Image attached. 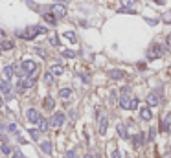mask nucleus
I'll return each instance as SVG.
<instances>
[{"label":"nucleus","instance_id":"obj_1","mask_svg":"<svg viewBox=\"0 0 171 158\" xmlns=\"http://www.w3.org/2000/svg\"><path fill=\"white\" fill-rule=\"evenodd\" d=\"M44 33H48V30L44 28V26H37V24H33V26H28V28H24V30H17L15 31V35L20 37V39L24 40H33L37 39L39 35H44Z\"/></svg>","mask_w":171,"mask_h":158},{"label":"nucleus","instance_id":"obj_2","mask_svg":"<svg viewBox=\"0 0 171 158\" xmlns=\"http://www.w3.org/2000/svg\"><path fill=\"white\" fill-rule=\"evenodd\" d=\"M19 66H20V72H22V77L24 76H35V72H37V68H39V64L33 59L22 61Z\"/></svg>","mask_w":171,"mask_h":158},{"label":"nucleus","instance_id":"obj_3","mask_svg":"<svg viewBox=\"0 0 171 158\" xmlns=\"http://www.w3.org/2000/svg\"><path fill=\"white\" fill-rule=\"evenodd\" d=\"M166 52H168V46L154 42L151 48H149V52H147V59H151V61H153V59H158V57H162Z\"/></svg>","mask_w":171,"mask_h":158},{"label":"nucleus","instance_id":"obj_4","mask_svg":"<svg viewBox=\"0 0 171 158\" xmlns=\"http://www.w3.org/2000/svg\"><path fill=\"white\" fill-rule=\"evenodd\" d=\"M66 121V116H64V112H54L52 114V118L48 121V125L50 127H54V129H59V127H63V123Z\"/></svg>","mask_w":171,"mask_h":158},{"label":"nucleus","instance_id":"obj_5","mask_svg":"<svg viewBox=\"0 0 171 158\" xmlns=\"http://www.w3.org/2000/svg\"><path fill=\"white\" fill-rule=\"evenodd\" d=\"M0 92L6 96V99H11L13 94H11V85H9V79H0Z\"/></svg>","mask_w":171,"mask_h":158},{"label":"nucleus","instance_id":"obj_6","mask_svg":"<svg viewBox=\"0 0 171 158\" xmlns=\"http://www.w3.org/2000/svg\"><path fill=\"white\" fill-rule=\"evenodd\" d=\"M50 11H52L55 17H64V15H66V6L61 4V2H57V4H54V6L50 7Z\"/></svg>","mask_w":171,"mask_h":158},{"label":"nucleus","instance_id":"obj_7","mask_svg":"<svg viewBox=\"0 0 171 158\" xmlns=\"http://www.w3.org/2000/svg\"><path fill=\"white\" fill-rule=\"evenodd\" d=\"M39 116H40V114L37 112V109H28V110H26V118H28L30 123H37Z\"/></svg>","mask_w":171,"mask_h":158},{"label":"nucleus","instance_id":"obj_8","mask_svg":"<svg viewBox=\"0 0 171 158\" xmlns=\"http://www.w3.org/2000/svg\"><path fill=\"white\" fill-rule=\"evenodd\" d=\"M20 83H22L24 90H26V88H33V86H35V76H26L24 79H20Z\"/></svg>","mask_w":171,"mask_h":158},{"label":"nucleus","instance_id":"obj_9","mask_svg":"<svg viewBox=\"0 0 171 158\" xmlns=\"http://www.w3.org/2000/svg\"><path fill=\"white\" fill-rule=\"evenodd\" d=\"M42 19H44V22H46L48 26H57V17L52 13V11L44 13V15H42Z\"/></svg>","mask_w":171,"mask_h":158},{"label":"nucleus","instance_id":"obj_10","mask_svg":"<svg viewBox=\"0 0 171 158\" xmlns=\"http://www.w3.org/2000/svg\"><path fill=\"white\" fill-rule=\"evenodd\" d=\"M140 118L144 119V121H151V118H153L151 107H144V109H140Z\"/></svg>","mask_w":171,"mask_h":158},{"label":"nucleus","instance_id":"obj_11","mask_svg":"<svg viewBox=\"0 0 171 158\" xmlns=\"http://www.w3.org/2000/svg\"><path fill=\"white\" fill-rule=\"evenodd\" d=\"M158 103H160V98H158V94H156V92H151V94L147 96V105H149V107H156Z\"/></svg>","mask_w":171,"mask_h":158},{"label":"nucleus","instance_id":"obj_12","mask_svg":"<svg viewBox=\"0 0 171 158\" xmlns=\"http://www.w3.org/2000/svg\"><path fill=\"white\" fill-rule=\"evenodd\" d=\"M107 125H109L107 116H99V134H105L107 132Z\"/></svg>","mask_w":171,"mask_h":158},{"label":"nucleus","instance_id":"obj_13","mask_svg":"<svg viewBox=\"0 0 171 158\" xmlns=\"http://www.w3.org/2000/svg\"><path fill=\"white\" fill-rule=\"evenodd\" d=\"M37 125H39V131H40V132H46V131H48V119H46V118L39 116Z\"/></svg>","mask_w":171,"mask_h":158},{"label":"nucleus","instance_id":"obj_14","mask_svg":"<svg viewBox=\"0 0 171 158\" xmlns=\"http://www.w3.org/2000/svg\"><path fill=\"white\" fill-rule=\"evenodd\" d=\"M111 79H123L125 77V74L121 72V70H109V74H107Z\"/></svg>","mask_w":171,"mask_h":158},{"label":"nucleus","instance_id":"obj_15","mask_svg":"<svg viewBox=\"0 0 171 158\" xmlns=\"http://www.w3.org/2000/svg\"><path fill=\"white\" fill-rule=\"evenodd\" d=\"M40 149H42V153L50 155V153H52V142H50V140H44V142H40Z\"/></svg>","mask_w":171,"mask_h":158},{"label":"nucleus","instance_id":"obj_16","mask_svg":"<svg viewBox=\"0 0 171 158\" xmlns=\"http://www.w3.org/2000/svg\"><path fill=\"white\" fill-rule=\"evenodd\" d=\"M129 103H131V98L127 94H121L120 96V107L121 109H129Z\"/></svg>","mask_w":171,"mask_h":158},{"label":"nucleus","instance_id":"obj_17","mask_svg":"<svg viewBox=\"0 0 171 158\" xmlns=\"http://www.w3.org/2000/svg\"><path fill=\"white\" fill-rule=\"evenodd\" d=\"M15 48V42L7 39H2V44H0V50H13Z\"/></svg>","mask_w":171,"mask_h":158},{"label":"nucleus","instance_id":"obj_18","mask_svg":"<svg viewBox=\"0 0 171 158\" xmlns=\"http://www.w3.org/2000/svg\"><path fill=\"white\" fill-rule=\"evenodd\" d=\"M63 37H64L66 40H70L72 44H76V42H77V35H76V31H64V33H63Z\"/></svg>","mask_w":171,"mask_h":158},{"label":"nucleus","instance_id":"obj_19","mask_svg":"<svg viewBox=\"0 0 171 158\" xmlns=\"http://www.w3.org/2000/svg\"><path fill=\"white\" fill-rule=\"evenodd\" d=\"M63 72H64V68H63L61 64H54V66L50 68V74H52V76H63Z\"/></svg>","mask_w":171,"mask_h":158},{"label":"nucleus","instance_id":"obj_20","mask_svg":"<svg viewBox=\"0 0 171 158\" xmlns=\"http://www.w3.org/2000/svg\"><path fill=\"white\" fill-rule=\"evenodd\" d=\"M133 142H134V145H136V147L144 145V142H145V136H144V132H138V134H136V136L133 138Z\"/></svg>","mask_w":171,"mask_h":158},{"label":"nucleus","instance_id":"obj_21","mask_svg":"<svg viewBox=\"0 0 171 158\" xmlns=\"http://www.w3.org/2000/svg\"><path fill=\"white\" fill-rule=\"evenodd\" d=\"M70 96H72V90H70V88H61V90H59V98L61 99L66 101V99H70Z\"/></svg>","mask_w":171,"mask_h":158},{"label":"nucleus","instance_id":"obj_22","mask_svg":"<svg viewBox=\"0 0 171 158\" xmlns=\"http://www.w3.org/2000/svg\"><path fill=\"white\" fill-rule=\"evenodd\" d=\"M54 107H55V101H54V98H44V109L46 110H54Z\"/></svg>","mask_w":171,"mask_h":158},{"label":"nucleus","instance_id":"obj_23","mask_svg":"<svg viewBox=\"0 0 171 158\" xmlns=\"http://www.w3.org/2000/svg\"><path fill=\"white\" fill-rule=\"evenodd\" d=\"M118 13H123V15H136V9L127 7V6H121V7L118 9Z\"/></svg>","mask_w":171,"mask_h":158},{"label":"nucleus","instance_id":"obj_24","mask_svg":"<svg viewBox=\"0 0 171 158\" xmlns=\"http://www.w3.org/2000/svg\"><path fill=\"white\" fill-rule=\"evenodd\" d=\"M13 76H15V74H13V66H11V64L4 66V79H11Z\"/></svg>","mask_w":171,"mask_h":158},{"label":"nucleus","instance_id":"obj_25","mask_svg":"<svg viewBox=\"0 0 171 158\" xmlns=\"http://www.w3.org/2000/svg\"><path fill=\"white\" fill-rule=\"evenodd\" d=\"M118 134H120V136H121V138H129V134H127V127H125V125H123V123H120V125H118Z\"/></svg>","mask_w":171,"mask_h":158},{"label":"nucleus","instance_id":"obj_26","mask_svg":"<svg viewBox=\"0 0 171 158\" xmlns=\"http://www.w3.org/2000/svg\"><path fill=\"white\" fill-rule=\"evenodd\" d=\"M160 131H162V132H169V119H162V121H160Z\"/></svg>","mask_w":171,"mask_h":158},{"label":"nucleus","instance_id":"obj_27","mask_svg":"<svg viewBox=\"0 0 171 158\" xmlns=\"http://www.w3.org/2000/svg\"><path fill=\"white\" fill-rule=\"evenodd\" d=\"M77 55V52H72V50H63V57H66V59H74Z\"/></svg>","mask_w":171,"mask_h":158},{"label":"nucleus","instance_id":"obj_28","mask_svg":"<svg viewBox=\"0 0 171 158\" xmlns=\"http://www.w3.org/2000/svg\"><path fill=\"white\" fill-rule=\"evenodd\" d=\"M138 105H140L138 98H133V99H131V103H129V110H136V109H138Z\"/></svg>","mask_w":171,"mask_h":158},{"label":"nucleus","instance_id":"obj_29","mask_svg":"<svg viewBox=\"0 0 171 158\" xmlns=\"http://www.w3.org/2000/svg\"><path fill=\"white\" fill-rule=\"evenodd\" d=\"M44 83H46V85H54V76H52L50 72L44 74Z\"/></svg>","mask_w":171,"mask_h":158},{"label":"nucleus","instance_id":"obj_30","mask_svg":"<svg viewBox=\"0 0 171 158\" xmlns=\"http://www.w3.org/2000/svg\"><path fill=\"white\" fill-rule=\"evenodd\" d=\"M30 136L33 140H39V136H40V131L39 129H30Z\"/></svg>","mask_w":171,"mask_h":158},{"label":"nucleus","instance_id":"obj_31","mask_svg":"<svg viewBox=\"0 0 171 158\" xmlns=\"http://www.w3.org/2000/svg\"><path fill=\"white\" fill-rule=\"evenodd\" d=\"M33 52H35V53H39V55H40V57H44V59H46V57H48V53H46V50H42V48H33Z\"/></svg>","mask_w":171,"mask_h":158},{"label":"nucleus","instance_id":"obj_32","mask_svg":"<svg viewBox=\"0 0 171 158\" xmlns=\"http://www.w3.org/2000/svg\"><path fill=\"white\" fill-rule=\"evenodd\" d=\"M50 44H52V46H59V44H61L59 37H57V35H52V37H50Z\"/></svg>","mask_w":171,"mask_h":158},{"label":"nucleus","instance_id":"obj_33","mask_svg":"<svg viewBox=\"0 0 171 158\" xmlns=\"http://www.w3.org/2000/svg\"><path fill=\"white\" fill-rule=\"evenodd\" d=\"M121 4H123V6H127V7H133V6L138 4V2H136V0H121Z\"/></svg>","mask_w":171,"mask_h":158},{"label":"nucleus","instance_id":"obj_34","mask_svg":"<svg viewBox=\"0 0 171 158\" xmlns=\"http://www.w3.org/2000/svg\"><path fill=\"white\" fill-rule=\"evenodd\" d=\"M147 136H149V142H153V140H154V136H156V129H149V134H147Z\"/></svg>","mask_w":171,"mask_h":158},{"label":"nucleus","instance_id":"obj_35","mask_svg":"<svg viewBox=\"0 0 171 158\" xmlns=\"http://www.w3.org/2000/svg\"><path fill=\"white\" fill-rule=\"evenodd\" d=\"M0 151H2V153H4V155H9V153H11V147H9V145H6V143H4V145H2V149H0Z\"/></svg>","mask_w":171,"mask_h":158},{"label":"nucleus","instance_id":"obj_36","mask_svg":"<svg viewBox=\"0 0 171 158\" xmlns=\"http://www.w3.org/2000/svg\"><path fill=\"white\" fill-rule=\"evenodd\" d=\"M9 131H11V132H17V134H19V131H17V125H15V123H9Z\"/></svg>","mask_w":171,"mask_h":158},{"label":"nucleus","instance_id":"obj_37","mask_svg":"<svg viewBox=\"0 0 171 158\" xmlns=\"http://www.w3.org/2000/svg\"><path fill=\"white\" fill-rule=\"evenodd\" d=\"M66 158H76V151H68L66 153Z\"/></svg>","mask_w":171,"mask_h":158},{"label":"nucleus","instance_id":"obj_38","mask_svg":"<svg viewBox=\"0 0 171 158\" xmlns=\"http://www.w3.org/2000/svg\"><path fill=\"white\" fill-rule=\"evenodd\" d=\"M158 22V19H147V24H151V26H154Z\"/></svg>","mask_w":171,"mask_h":158},{"label":"nucleus","instance_id":"obj_39","mask_svg":"<svg viewBox=\"0 0 171 158\" xmlns=\"http://www.w3.org/2000/svg\"><path fill=\"white\" fill-rule=\"evenodd\" d=\"M112 158H121V153H120V151H114V153H112Z\"/></svg>","mask_w":171,"mask_h":158},{"label":"nucleus","instance_id":"obj_40","mask_svg":"<svg viewBox=\"0 0 171 158\" xmlns=\"http://www.w3.org/2000/svg\"><path fill=\"white\" fill-rule=\"evenodd\" d=\"M2 39H6V31H4V30H0V40Z\"/></svg>","mask_w":171,"mask_h":158},{"label":"nucleus","instance_id":"obj_41","mask_svg":"<svg viewBox=\"0 0 171 158\" xmlns=\"http://www.w3.org/2000/svg\"><path fill=\"white\" fill-rule=\"evenodd\" d=\"M166 40H168V44H169V48H171V33L168 35V39H166Z\"/></svg>","mask_w":171,"mask_h":158},{"label":"nucleus","instance_id":"obj_42","mask_svg":"<svg viewBox=\"0 0 171 158\" xmlns=\"http://www.w3.org/2000/svg\"><path fill=\"white\" fill-rule=\"evenodd\" d=\"M2 105H4V99H2V96H0V107H2Z\"/></svg>","mask_w":171,"mask_h":158},{"label":"nucleus","instance_id":"obj_43","mask_svg":"<svg viewBox=\"0 0 171 158\" xmlns=\"http://www.w3.org/2000/svg\"><path fill=\"white\" fill-rule=\"evenodd\" d=\"M85 158H94L92 155H85Z\"/></svg>","mask_w":171,"mask_h":158},{"label":"nucleus","instance_id":"obj_44","mask_svg":"<svg viewBox=\"0 0 171 158\" xmlns=\"http://www.w3.org/2000/svg\"><path fill=\"white\" fill-rule=\"evenodd\" d=\"M57 2H66V0H57Z\"/></svg>","mask_w":171,"mask_h":158},{"label":"nucleus","instance_id":"obj_45","mask_svg":"<svg viewBox=\"0 0 171 158\" xmlns=\"http://www.w3.org/2000/svg\"><path fill=\"white\" fill-rule=\"evenodd\" d=\"M0 53H2V50H0Z\"/></svg>","mask_w":171,"mask_h":158}]
</instances>
